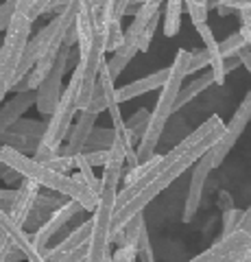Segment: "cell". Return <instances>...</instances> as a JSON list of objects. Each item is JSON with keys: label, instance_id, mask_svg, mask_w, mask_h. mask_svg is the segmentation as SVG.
<instances>
[{"label": "cell", "instance_id": "cell-1", "mask_svg": "<svg viewBox=\"0 0 251 262\" xmlns=\"http://www.w3.org/2000/svg\"><path fill=\"white\" fill-rule=\"evenodd\" d=\"M225 122L221 116H210L206 122L188 134L184 140L173 146L164 155H153L149 162L129 168L125 177V188L118 192L116 212H114V232L127 225L135 214L162 194L173 182H177L186 170L192 168L225 134ZM114 236V234H111Z\"/></svg>", "mask_w": 251, "mask_h": 262}, {"label": "cell", "instance_id": "cell-2", "mask_svg": "<svg viewBox=\"0 0 251 262\" xmlns=\"http://www.w3.org/2000/svg\"><path fill=\"white\" fill-rule=\"evenodd\" d=\"M79 33V63L72 70L68 88L75 94L79 112L85 110L92 101L94 88L99 83L101 68L107 55V20H105V0H79L77 11Z\"/></svg>", "mask_w": 251, "mask_h": 262}, {"label": "cell", "instance_id": "cell-3", "mask_svg": "<svg viewBox=\"0 0 251 262\" xmlns=\"http://www.w3.org/2000/svg\"><path fill=\"white\" fill-rule=\"evenodd\" d=\"M0 155H3L5 164H9L11 168L20 170L24 177L33 179V182L48 188V190L61 192V194H66L68 199L79 201L81 206H83V210L94 212L96 206H99V192H94L87 184L79 182L75 175L59 173V170L51 168L48 164L37 162L33 155L22 153V151L13 149V146H9V144H0Z\"/></svg>", "mask_w": 251, "mask_h": 262}, {"label": "cell", "instance_id": "cell-4", "mask_svg": "<svg viewBox=\"0 0 251 262\" xmlns=\"http://www.w3.org/2000/svg\"><path fill=\"white\" fill-rule=\"evenodd\" d=\"M190 59H192L190 51H186V48H179V51H177L175 61L171 63V75H168L166 83L162 85L157 105L149 116V127L144 131V136L140 138V144H138V149H135L138 162L140 164L149 162L153 155H155V149L162 140V134H164V129H166V122L171 120L173 114H177L175 103H177V96H179L181 88H184V79L188 77Z\"/></svg>", "mask_w": 251, "mask_h": 262}, {"label": "cell", "instance_id": "cell-5", "mask_svg": "<svg viewBox=\"0 0 251 262\" xmlns=\"http://www.w3.org/2000/svg\"><path fill=\"white\" fill-rule=\"evenodd\" d=\"M31 29L33 20L27 13L15 11L9 29L5 31V39L0 44V101H5V96L18 83V70L31 39Z\"/></svg>", "mask_w": 251, "mask_h": 262}, {"label": "cell", "instance_id": "cell-6", "mask_svg": "<svg viewBox=\"0 0 251 262\" xmlns=\"http://www.w3.org/2000/svg\"><path fill=\"white\" fill-rule=\"evenodd\" d=\"M77 63H79V48L63 46L59 51L57 61L53 66V70L48 72V77L42 81V85L37 88L35 107H37V114L42 120H48L53 116V112L57 110L61 94H63V75H66V70L70 66H77Z\"/></svg>", "mask_w": 251, "mask_h": 262}, {"label": "cell", "instance_id": "cell-7", "mask_svg": "<svg viewBox=\"0 0 251 262\" xmlns=\"http://www.w3.org/2000/svg\"><path fill=\"white\" fill-rule=\"evenodd\" d=\"M105 110H107V94H105L101 83H96L90 105H87L85 110H81L77 125L70 129L68 144H66V149H61L63 155H77V153L85 151V144L90 140V134L94 131L96 118H99L101 112H105Z\"/></svg>", "mask_w": 251, "mask_h": 262}, {"label": "cell", "instance_id": "cell-8", "mask_svg": "<svg viewBox=\"0 0 251 262\" xmlns=\"http://www.w3.org/2000/svg\"><path fill=\"white\" fill-rule=\"evenodd\" d=\"M188 262H251V234L238 229L225 238L218 236L206 251L197 253Z\"/></svg>", "mask_w": 251, "mask_h": 262}, {"label": "cell", "instance_id": "cell-9", "mask_svg": "<svg viewBox=\"0 0 251 262\" xmlns=\"http://www.w3.org/2000/svg\"><path fill=\"white\" fill-rule=\"evenodd\" d=\"M77 112H79V107H77L75 94H72V90L66 85L57 110H55L53 116L48 118V125H46V131L42 136L39 146H44V149H61V144L66 142L68 136H70L72 120H75Z\"/></svg>", "mask_w": 251, "mask_h": 262}, {"label": "cell", "instance_id": "cell-10", "mask_svg": "<svg viewBox=\"0 0 251 262\" xmlns=\"http://www.w3.org/2000/svg\"><path fill=\"white\" fill-rule=\"evenodd\" d=\"M249 122H251V88H249L247 96L242 98V103L238 105V110L234 112L232 120L227 122L223 138L212 146V149H210V155H212V162H214V168L221 166L223 160L230 155V151L234 149V146H236L238 138L242 136V131L247 129Z\"/></svg>", "mask_w": 251, "mask_h": 262}, {"label": "cell", "instance_id": "cell-11", "mask_svg": "<svg viewBox=\"0 0 251 262\" xmlns=\"http://www.w3.org/2000/svg\"><path fill=\"white\" fill-rule=\"evenodd\" d=\"M214 170V162L210 151L201 158L197 164L192 166V177H190V186H188V196H186V206H184V214L181 221L184 223H190V221L197 216V212L201 208V199H203V190H206V182L210 173Z\"/></svg>", "mask_w": 251, "mask_h": 262}, {"label": "cell", "instance_id": "cell-12", "mask_svg": "<svg viewBox=\"0 0 251 262\" xmlns=\"http://www.w3.org/2000/svg\"><path fill=\"white\" fill-rule=\"evenodd\" d=\"M79 212H83V206H81L79 201H75V199H68L66 203H63L61 208H57L53 212L51 216H48V221L46 223L39 227V229H35L33 232V236H35V243H37V247L39 249H46L48 247V241L53 238V236H57L63 227H66L72 219H75Z\"/></svg>", "mask_w": 251, "mask_h": 262}, {"label": "cell", "instance_id": "cell-13", "mask_svg": "<svg viewBox=\"0 0 251 262\" xmlns=\"http://www.w3.org/2000/svg\"><path fill=\"white\" fill-rule=\"evenodd\" d=\"M37 101V90H27V92H13V96L0 107V138L18 122Z\"/></svg>", "mask_w": 251, "mask_h": 262}, {"label": "cell", "instance_id": "cell-14", "mask_svg": "<svg viewBox=\"0 0 251 262\" xmlns=\"http://www.w3.org/2000/svg\"><path fill=\"white\" fill-rule=\"evenodd\" d=\"M131 0H105V20H107V53H116L125 44L123 18L127 15Z\"/></svg>", "mask_w": 251, "mask_h": 262}, {"label": "cell", "instance_id": "cell-15", "mask_svg": "<svg viewBox=\"0 0 251 262\" xmlns=\"http://www.w3.org/2000/svg\"><path fill=\"white\" fill-rule=\"evenodd\" d=\"M39 188L42 186L29 177H24L22 184L18 186V196H15V201H13L11 216L20 227H24V223H27L31 216V212L35 210V203L39 199Z\"/></svg>", "mask_w": 251, "mask_h": 262}, {"label": "cell", "instance_id": "cell-16", "mask_svg": "<svg viewBox=\"0 0 251 262\" xmlns=\"http://www.w3.org/2000/svg\"><path fill=\"white\" fill-rule=\"evenodd\" d=\"M168 75H171V66H168V68H162L157 72H153V75H149V77L135 79V81H131V83L118 88L116 90L118 101L120 103H127V101H131V98H135V96L149 94V92H153V90H162V85L166 83Z\"/></svg>", "mask_w": 251, "mask_h": 262}, {"label": "cell", "instance_id": "cell-17", "mask_svg": "<svg viewBox=\"0 0 251 262\" xmlns=\"http://www.w3.org/2000/svg\"><path fill=\"white\" fill-rule=\"evenodd\" d=\"M197 31H199V35L206 44V51L210 55V70H212V75H214L216 85H223L225 77H227V70H225V57L221 53V42H216V37H214L212 29L208 27V22L199 24Z\"/></svg>", "mask_w": 251, "mask_h": 262}, {"label": "cell", "instance_id": "cell-18", "mask_svg": "<svg viewBox=\"0 0 251 262\" xmlns=\"http://www.w3.org/2000/svg\"><path fill=\"white\" fill-rule=\"evenodd\" d=\"M66 201H68L66 194L55 192V190H48V194H39V199L35 203V210L31 212V216H29L27 223H24V227L27 229L31 227V232H35V229L42 227L48 221V216H51L57 208H61Z\"/></svg>", "mask_w": 251, "mask_h": 262}, {"label": "cell", "instance_id": "cell-19", "mask_svg": "<svg viewBox=\"0 0 251 262\" xmlns=\"http://www.w3.org/2000/svg\"><path fill=\"white\" fill-rule=\"evenodd\" d=\"M144 232H147V221H144V212H140V214H135L127 225H123L118 232H114L111 243H114L116 247H138V243H140Z\"/></svg>", "mask_w": 251, "mask_h": 262}, {"label": "cell", "instance_id": "cell-20", "mask_svg": "<svg viewBox=\"0 0 251 262\" xmlns=\"http://www.w3.org/2000/svg\"><path fill=\"white\" fill-rule=\"evenodd\" d=\"M216 81H214V75H212V70L210 72H203V75H199L197 79H192L188 85H184L181 88V92L179 96H177V103H175V112H179L184 105H188L192 98H197L203 90H208L210 85H214Z\"/></svg>", "mask_w": 251, "mask_h": 262}, {"label": "cell", "instance_id": "cell-21", "mask_svg": "<svg viewBox=\"0 0 251 262\" xmlns=\"http://www.w3.org/2000/svg\"><path fill=\"white\" fill-rule=\"evenodd\" d=\"M135 53H140V51H138L135 46H131V44H123L116 53H111V57H109L107 61H105V66H107V70H109V75H111V79L116 81L120 75H123V70L127 68V63L135 57Z\"/></svg>", "mask_w": 251, "mask_h": 262}, {"label": "cell", "instance_id": "cell-22", "mask_svg": "<svg viewBox=\"0 0 251 262\" xmlns=\"http://www.w3.org/2000/svg\"><path fill=\"white\" fill-rule=\"evenodd\" d=\"M186 11L184 0H166L164 9V35L175 37L181 29V13Z\"/></svg>", "mask_w": 251, "mask_h": 262}, {"label": "cell", "instance_id": "cell-23", "mask_svg": "<svg viewBox=\"0 0 251 262\" xmlns=\"http://www.w3.org/2000/svg\"><path fill=\"white\" fill-rule=\"evenodd\" d=\"M75 166H77V173H75V177L79 179V182L87 184V186H90L94 192H99V194H101L103 182H101V179L94 175V166H92L90 162H87L85 153H77V155H75Z\"/></svg>", "mask_w": 251, "mask_h": 262}, {"label": "cell", "instance_id": "cell-24", "mask_svg": "<svg viewBox=\"0 0 251 262\" xmlns=\"http://www.w3.org/2000/svg\"><path fill=\"white\" fill-rule=\"evenodd\" d=\"M39 138H31V136H22V134H13V131H7V134L0 138V144H9L13 149H18L27 155H33L39 146Z\"/></svg>", "mask_w": 251, "mask_h": 262}, {"label": "cell", "instance_id": "cell-25", "mask_svg": "<svg viewBox=\"0 0 251 262\" xmlns=\"http://www.w3.org/2000/svg\"><path fill=\"white\" fill-rule=\"evenodd\" d=\"M114 140H116V129H94L90 134V140L85 144V151L111 149Z\"/></svg>", "mask_w": 251, "mask_h": 262}, {"label": "cell", "instance_id": "cell-26", "mask_svg": "<svg viewBox=\"0 0 251 262\" xmlns=\"http://www.w3.org/2000/svg\"><path fill=\"white\" fill-rule=\"evenodd\" d=\"M46 125H48V120H27V118H20L9 131H13V134H22V136H31V138H39V140H42V136L46 131Z\"/></svg>", "mask_w": 251, "mask_h": 262}, {"label": "cell", "instance_id": "cell-27", "mask_svg": "<svg viewBox=\"0 0 251 262\" xmlns=\"http://www.w3.org/2000/svg\"><path fill=\"white\" fill-rule=\"evenodd\" d=\"M149 116H151V112L149 110H138L131 114V118H127V129H129V134H131L133 140H140V138L144 136V131H147L149 127Z\"/></svg>", "mask_w": 251, "mask_h": 262}, {"label": "cell", "instance_id": "cell-28", "mask_svg": "<svg viewBox=\"0 0 251 262\" xmlns=\"http://www.w3.org/2000/svg\"><path fill=\"white\" fill-rule=\"evenodd\" d=\"M186 5V11L190 15V22L194 27L208 22V13H210V7H208V0H184Z\"/></svg>", "mask_w": 251, "mask_h": 262}, {"label": "cell", "instance_id": "cell-29", "mask_svg": "<svg viewBox=\"0 0 251 262\" xmlns=\"http://www.w3.org/2000/svg\"><path fill=\"white\" fill-rule=\"evenodd\" d=\"M245 46H249V44L245 42L242 33L238 31V33H232V35H227V37H225L223 42H221V53H223L225 59H230V57H236Z\"/></svg>", "mask_w": 251, "mask_h": 262}, {"label": "cell", "instance_id": "cell-30", "mask_svg": "<svg viewBox=\"0 0 251 262\" xmlns=\"http://www.w3.org/2000/svg\"><path fill=\"white\" fill-rule=\"evenodd\" d=\"M242 214H245V210H238V208H232V210H225V212H223V229H221V238H225V236H232L234 232H238Z\"/></svg>", "mask_w": 251, "mask_h": 262}, {"label": "cell", "instance_id": "cell-31", "mask_svg": "<svg viewBox=\"0 0 251 262\" xmlns=\"http://www.w3.org/2000/svg\"><path fill=\"white\" fill-rule=\"evenodd\" d=\"M15 11H18V0H5V3L0 5V33H5L9 29Z\"/></svg>", "mask_w": 251, "mask_h": 262}, {"label": "cell", "instance_id": "cell-32", "mask_svg": "<svg viewBox=\"0 0 251 262\" xmlns=\"http://www.w3.org/2000/svg\"><path fill=\"white\" fill-rule=\"evenodd\" d=\"M44 164H48V166L55 168V170H59V173H68V175H70L72 168H77L75 166V155H63V153H59L57 158H53L51 162H44Z\"/></svg>", "mask_w": 251, "mask_h": 262}, {"label": "cell", "instance_id": "cell-33", "mask_svg": "<svg viewBox=\"0 0 251 262\" xmlns=\"http://www.w3.org/2000/svg\"><path fill=\"white\" fill-rule=\"evenodd\" d=\"M206 66H210V55L206 48L201 51H192V59H190V66H188V75H194V72L203 70Z\"/></svg>", "mask_w": 251, "mask_h": 262}, {"label": "cell", "instance_id": "cell-34", "mask_svg": "<svg viewBox=\"0 0 251 262\" xmlns=\"http://www.w3.org/2000/svg\"><path fill=\"white\" fill-rule=\"evenodd\" d=\"M138 258L140 262H155V253H153V247H151V241H149V234L144 232L140 243H138Z\"/></svg>", "mask_w": 251, "mask_h": 262}, {"label": "cell", "instance_id": "cell-35", "mask_svg": "<svg viewBox=\"0 0 251 262\" xmlns=\"http://www.w3.org/2000/svg\"><path fill=\"white\" fill-rule=\"evenodd\" d=\"M238 18H240V33L245 37V42L251 48V7H245V9H238Z\"/></svg>", "mask_w": 251, "mask_h": 262}, {"label": "cell", "instance_id": "cell-36", "mask_svg": "<svg viewBox=\"0 0 251 262\" xmlns=\"http://www.w3.org/2000/svg\"><path fill=\"white\" fill-rule=\"evenodd\" d=\"M83 153L92 166H105L109 160V149H96V151H83Z\"/></svg>", "mask_w": 251, "mask_h": 262}, {"label": "cell", "instance_id": "cell-37", "mask_svg": "<svg viewBox=\"0 0 251 262\" xmlns=\"http://www.w3.org/2000/svg\"><path fill=\"white\" fill-rule=\"evenodd\" d=\"M111 256H114V262H135L138 247H118Z\"/></svg>", "mask_w": 251, "mask_h": 262}, {"label": "cell", "instance_id": "cell-38", "mask_svg": "<svg viewBox=\"0 0 251 262\" xmlns=\"http://www.w3.org/2000/svg\"><path fill=\"white\" fill-rule=\"evenodd\" d=\"M18 196V188H0V208H5L7 212H11L13 208V201Z\"/></svg>", "mask_w": 251, "mask_h": 262}, {"label": "cell", "instance_id": "cell-39", "mask_svg": "<svg viewBox=\"0 0 251 262\" xmlns=\"http://www.w3.org/2000/svg\"><path fill=\"white\" fill-rule=\"evenodd\" d=\"M218 208H221L223 212L225 210H232V208H236V206H234V196L227 192V190H221V192H218Z\"/></svg>", "mask_w": 251, "mask_h": 262}, {"label": "cell", "instance_id": "cell-40", "mask_svg": "<svg viewBox=\"0 0 251 262\" xmlns=\"http://www.w3.org/2000/svg\"><path fill=\"white\" fill-rule=\"evenodd\" d=\"M22 260H27V253L11 243L9 245V251H7V260L5 262H22Z\"/></svg>", "mask_w": 251, "mask_h": 262}, {"label": "cell", "instance_id": "cell-41", "mask_svg": "<svg viewBox=\"0 0 251 262\" xmlns=\"http://www.w3.org/2000/svg\"><path fill=\"white\" fill-rule=\"evenodd\" d=\"M218 5L232 7V9H245V7H251V0H218Z\"/></svg>", "mask_w": 251, "mask_h": 262}, {"label": "cell", "instance_id": "cell-42", "mask_svg": "<svg viewBox=\"0 0 251 262\" xmlns=\"http://www.w3.org/2000/svg\"><path fill=\"white\" fill-rule=\"evenodd\" d=\"M238 229H242V232L251 234V206L245 210V214H242V219H240V227H238Z\"/></svg>", "mask_w": 251, "mask_h": 262}, {"label": "cell", "instance_id": "cell-43", "mask_svg": "<svg viewBox=\"0 0 251 262\" xmlns=\"http://www.w3.org/2000/svg\"><path fill=\"white\" fill-rule=\"evenodd\" d=\"M238 57H240V61H242V66L249 70V75H251V48L249 46H245L242 51L238 53Z\"/></svg>", "mask_w": 251, "mask_h": 262}, {"label": "cell", "instance_id": "cell-44", "mask_svg": "<svg viewBox=\"0 0 251 262\" xmlns=\"http://www.w3.org/2000/svg\"><path fill=\"white\" fill-rule=\"evenodd\" d=\"M37 0H18V11L22 13H27L29 18H31V11H33V7H35Z\"/></svg>", "mask_w": 251, "mask_h": 262}, {"label": "cell", "instance_id": "cell-45", "mask_svg": "<svg viewBox=\"0 0 251 262\" xmlns=\"http://www.w3.org/2000/svg\"><path fill=\"white\" fill-rule=\"evenodd\" d=\"M238 66H242V61H240V57L236 55V57H230V59H225V70H227V75L232 70H236Z\"/></svg>", "mask_w": 251, "mask_h": 262}, {"label": "cell", "instance_id": "cell-46", "mask_svg": "<svg viewBox=\"0 0 251 262\" xmlns=\"http://www.w3.org/2000/svg\"><path fill=\"white\" fill-rule=\"evenodd\" d=\"M147 3H151V5H155V7H162V3H164V0H147Z\"/></svg>", "mask_w": 251, "mask_h": 262}, {"label": "cell", "instance_id": "cell-47", "mask_svg": "<svg viewBox=\"0 0 251 262\" xmlns=\"http://www.w3.org/2000/svg\"><path fill=\"white\" fill-rule=\"evenodd\" d=\"M103 262H114V256H111V253H109V256H107V258H105Z\"/></svg>", "mask_w": 251, "mask_h": 262}, {"label": "cell", "instance_id": "cell-48", "mask_svg": "<svg viewBox=\"0 0 251 262\" xmlns=\"http://www.w3.org/2000/svg\"><path fill=\"white\" fill-rule=\"evenodd\" d=\"M3 103H5V101H0V107H3Z\"/></svg>", "mask_w": 251, "mask_h": 262}]
</instances>
